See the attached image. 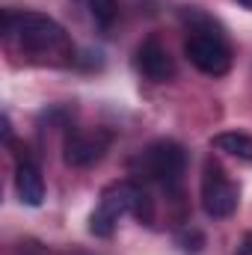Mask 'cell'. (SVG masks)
<instances>
[{"instance_id": "6da1fadb", "label": "cell", "mask_w": 252, "mask_h": 255, "mask_svg": "<svg viewBox=\"0 0 252 255\" xmlns=\"http://www.w3.org/2000/svg\"><path fill=\"white\" fill-rule=\"evenodd\" d=\"M6 33H12L18 45L30 54H48L65 45V30L42 12H24L18 18L6 15Z\"/></svg>"}, {"instance_id": "7a4b0ae2", "label": "cell", "mask_w": 252, "mask_h": 255, "mask_svg": "<svg viewBox=\"0 0 252 255\" xmlns=\"http://www.w3.org/2000/svg\"><path fill=\"white\" fill-rule=\"evenodd\" d=\"M238 202H241V187L232 181V175L214 157H208L205 169H202V208H205V214L214 220H226L238 211Z\"/></svg>"}, {"instance_id": "3957f363", "label": "cell", "mask_w": 252, "mask_h": 255, "mask_svg": "<svg viewBox=\"0 0 252 255\" xmlns=\"http://www.w3.org/2000/svg\"><path fill=\"white\" fill-rule=\"evenodd\" d=\"M184 51H187V60L202 74L220 77V74H226L232 68V51H229L226 39L214 27H193Z\"/></svg>"}, {"instance_id": "277c9868", "label": "cell", "mask_w": 252, "mask_h": 255, "mask_svg": "<svg viewBox=\"0 0 252 255\" xmlns=\"http://www.w3.org/2000/svg\"><path fill=\"white\" fill-rule=\"evenodd\" d=\"M139 166H142L145 178H151V181H157L163 187H172L184 175L187 154L175 139H157L139 154Z\"/></svg>"}, {"instance_id": "5b68a950", "label": "cell", "mask_w": 252, "mask_h": 255, "mask_svg": "<svg viewBox=\"0 0 252 255\" xmlns=\"http://www.w3.org/2000/svg\"><path fill=\"white\" fill-rule=\"evenodd\" d=\"M133 196H136V184L133 181H116L101 193L92 217H89V232L95 238H110L116 232V223L133 211Z\"/></svg>"}, {"instance_id": "8992f818", "label": "cell", "mask_w": 252, "mask_h": 255, "mask_svg": "<svg viewBox=\"0 0 252 255\" xmlns=\"http://www.w3.org/2000/svg\"><path fill=\"white\" fill-rule=\"evenodd\" d=\"M110 136L104 130H74L65 136L63 157L68 166H92L107 151Z\"/></svg>"}, {"instance_id": "52a82bcc", "label": "cell", "mask_w": 252, "mask_h": 255, "mask_svg": "<svg viewBox=\"0 0 252 255\" xmlns=\"http://www.w3.org/2000/svg\"><path fill=\"white\" fill-rule=\"evenodd\" d=\"M136 68L154 80V83H166L172 74H175V60L172 54L166 51V45L157 39V36H148L139 48H136Z\"/></svg>"}, {"instance_id": "ba28073f", "label": "cell", "mask_w": 252, "mask_h": 255, "mask_svg": "<svg viewBox=\"0 0 252 255\" xmlns=\"http://www.w3.org/2000/svg\"><path fill=\"white\" fill-rule=\"evenodd\" d=\"M15 193L30 208L42 205V199H45V178H42L39 166L33 160H27V157L18 160V166H15Z\"/></svg>"}, {"instance_id": "9c48e42d", "label": "cell", "mask_w": 252, "mask_h": 255, "mask_svg": "<svg viewBox=\"0 0 252 255\" xmlns=\"http://www.w3.org/2000/svg\"><path fill=\"white\" fill-rule=\"evenodd\" d=\"M211 145H214L217 151H226V154H232V157H238V160L252 163V136L244 133V130H223V133H217V136L211 139Z\"/></svg>"}, {"instance_id": "30bf717a", "label": "cell", "mask_w": 252, "mask_h": 255, "mask_svg": "<svg viewBox=\"0 0 252 255\" xmlns=\"http://www.w3.org/2000/svg\"><path fill=\"white\" fill-rule=\"evenodd\" d=\"M80 3L89 9L92 21H95L98 27H110V24L116 21V15H119V3H116V0H80Z\"/></svg>"}, {"instance_id": "8fae6325", "label": "cell", "mask_w": 252, "mask_h": 255, "mask_svg": "<svg viewBox=\"0 0 252 255\" xmlns=\"http://www.w3.org/2000/svg\"><path fill=\"white\" fill-rule=\"evenodd\" d=\"M235 255H252V232L244 235V241H241V247H238V253Z\"/></svg>"}, {"instance_id": "7c38bea8", "label": "cell", "mask_w": 252, "mask_h": 255, "mask_svg": "<svg viewBox=\"0 0 252 255\" xmlns=\"http://www.w3.org/2000/svg\"><path fill=\"white\" fill-rule=\"evenodd\" d=\"M3 136H6V145H12V125H9V116H3Z\"/></svg>"}, {"instance_id": "4fadbf2b", "label": "cell", "mask_w": 252, "mask_h": 255, "mask_svg": "<svg viewBox=\"0 0 252 255\" xmlns=\"http://www.w3.org/2000/svg\"><path fill=\"white\" fill-rule=\"evenodd\" d=\"M238 3H241L244 9H252V0H238Z\"/></svg>"}]
</instances>
